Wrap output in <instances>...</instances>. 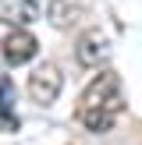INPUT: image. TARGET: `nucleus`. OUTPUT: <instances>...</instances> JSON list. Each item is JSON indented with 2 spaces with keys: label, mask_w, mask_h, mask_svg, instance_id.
Returning <instances> with one entry per match:
<instances>
[{
  "label": "nucleus",
  "mask_w": 142,
  "mask_h": 145,
  "mask_svg": "<svg viewBox=\"0 0 142 145\" xmlns=\"http://www.w3.org/2000/svg\"><path fill=\"white\" fill-rule=\"evenodd\" d=\"M121 110H124V92H121V78L114 71H99L89 82V89L78 99V120H82L89 131L103 135L117 124Z\"/></svg>",
  "instance_id": "1"
},
{
  "label": "nucleus",
  "mask_w": 142,
  "mask_h": 145,
  "mask_svg": "<svg viewBox=\"0 0 142 145\" xmlns=\"http://www.w3.org/2000/svg\"><path fill=\"white\" fill-rule=\"evenodd\" d=\"M60 85H64L60 71H57L53 64H43V67H36L32 74H28V96H32L39 106H50L57 96H60Z\"/></svg>",
  "instance_id": "2"
},
{
  "label": "nucleus",
  "mask_w": 142,
  "mask_h": 145,
  "mask_svg": "<svg viewBox=\"0 0 142 145\" xmlns=\"http://www.w3.org/2000/svg\"><path fill=\"white\" fill-rule=\"evenodd\" d=\"M0 46H4V60L18 67V64H28V60L36 57L39 42H36V35H32V32H25V28H14V32H7V35H4V42H0Z\"/></svg>",
  "instance_id": "3"
},
{
  "label": "nucleus",
  "mask_w": 142,
  "mask_h": 145,
  "mask_svg": "<svg viewBox=\"0 0 142 145\" xmlns=\"http://www.w3.org/2000/svg\"><path fill=\"white\" fill-rule=\"evenodd\" d=\"M103 57H106V35L99 32V28L82 32V39H78V46H75V60L82 64V67H96Z\"/></svg>",
  "instance_id": "4"
},
{
  "label": "nucleus",
  "mask_w": 142,
  "mask_h": 145,
  "mask_svg": "<svg viewBox=\"0 0 142 145\" xmlns=\"http://www.w3.org/2000/svg\"><path fill=\"white\" fill-rule=\"evenodd\" d=\"M39 18V0H0V21L21 28Z\"/></svg>",
  "instance_id": "5"
},
{
  "label": "nucleus",
  "mask_w": 142,
  "mask_h": 145,
  "mask_svg": "<svg viewBox=\"0 0 142 145\" xmlns=\"http://www.w3.org/2000/svg\"><path fill=\"white\" fill-rule=\"evenodd\" d=\"M14 103H18V89H14V82H11V78H0V127H4V131H18Z\"/></svg>",
  "instance_id": "6"
},
{
  "label": "nucleus",
  "mask_w": 142,
  "mask_h": 145,
  "mask_svg": "<svg viewBox=\"0 0 142 145\" xmlns=\"http://www.w3.org/2000/svg\"><path fill=\"white\" fill-rule=\"evenodd\" d=\"M78 14H82V0H50V7H46V18L57 28H68Z\"/></svg>",
  "instance_id": "7"
}]
</instances>
